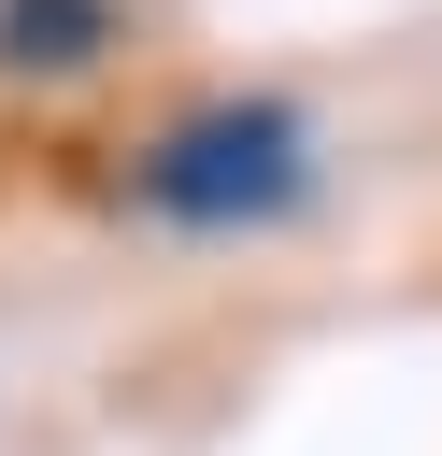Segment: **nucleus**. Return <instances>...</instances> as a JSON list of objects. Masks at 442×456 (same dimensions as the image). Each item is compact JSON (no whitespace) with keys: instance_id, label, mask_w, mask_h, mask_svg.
Wrapping results in <instances>:
<instances>
[{"instance_id":"f257e3e1","label":"nucleus","mask_w":442,"mask_h":456,"mask_svg":"<svg viewBox=\"0 0 442 456\" xmlns=\"http://www.w3.org/2000/svg\"><path fill=\"white\" fill-rule=\"evenodd\" d=\"M128 200L157 228H271V214L314 200V128L285 100H214V114H185V128L143 142Z\"/></svg>"},{"instance_id":"f03ea898","label":"nucleus","mask_w":442,"mask_h":456,"mask_svg":"<svg viewBox=\"0 0 442 456\" xmlns=\"http://www.w3.org/2000/svg\"><path fill=\"white\" fill-rule=\"evenodd\" d=\"M114 43V0H0V71H86Z\"/></svg>"}]
</instances>
